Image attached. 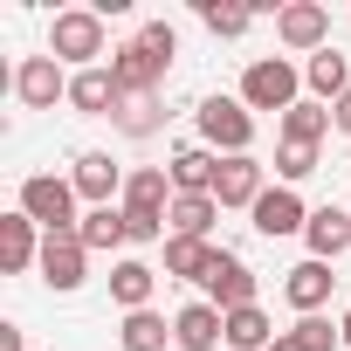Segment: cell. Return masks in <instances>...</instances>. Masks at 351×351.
Here are the masks:
<instances>
[{
    "label": "cell",
    "mask_w": 351,
    "mask_h": 351,
    "mask_svg": "<svg viewBox=\"0 0 351 351\" xmlns=\"http://www.w3.org/2000/svg\"><path fill=\"white\" fill-rule=\"evenodd\" d=\"M337 337H344V344H351V310H344V324H337Z\"/></svg>",
    "instance_id": "cell-36"
},
{
    "label": "cell",
    "mask_w": 351,
    "mask_h": 351,
    "mask_svg": "<svg viewBox=\"0 0 351 351\" xmlns=\"http://www.w3.org/2000/svg\"><path fill=\"white\" fill-rule=\"evenodd\" d=\"M269 351H303V344H296V337H289V330H282V337H276V344H269Z\"/></svg>",
    "instance_id": "cell-35"
},
{
    "label": "cell",
    "mask_w": 351,
    "mask_h": 351,
    "mask_svg": "<svg viewBox=\"0 0 351 351\" xmlns=\"http://www.w3.org/2000/svg\"><path fill=\"white\" fill-rule=\"evenodd\" d=\"M172 186L180 193H214V172H221V152H207V145H180L172 152Z\"/></svg>",
    "instance_id": "cell-20"
},
{
    "label": "cell",
    "mask_w": 351,
    "mask_h": 351,
    "mask_svg": "<svg viewBox=\"0 0 351 351\" xmlns=\"http://www.w3.org/2000/svg\"><path fill=\"white\" fill-rule=\"evenodd\" d=\"M165 56H152L145 42H124V49H110V76H117V90L124 97H158V83H165Z\"/></svg>",
    "instance_id": "cell-6"
},
{
    "label": "cell",
    "mask_w": 351,
    "mask_h": 351,
    "mask_svg": "<svg viewBox=\"0 0 351 351\" xmlns=\"http://www.w3.org/2000/svg\"><path fill=\"white\" fill-rule=\"evenodd\" d=\"M193 124H200V145L221 152V158H241V152L255 145V110H248L241 97H200Z\"/></svg>",
    "instance_id": "cell-1"
},
{
    "label": "cell",
    "mask_w": 351,
    "mask_h": 351,
    "mask_svg": "<svg viewBox=\"0 0 351 351\" xmlns=\"http://www.w3.org/2000/svg\"><path fill=\"white\" fill-rule=\"evenodd\" d=\"M241 104L248 110H296L303 104V69L289 56H255L241 76Z\"/></svg>",
    "instance_id": "cell-2"
},
{
    "label": "cell",
    "mask_w": 351,
    "mask_h": 351,
    "mask_svg": "<svg viewBox=\"0 0 351 351\" xmlns=\"http://www.w3.org/2000/svg\"><path fill=\"white\" fill-rule=\"evenodd\" d=\"M214 241H186V234H165V276H186V282H200L207 269H214Z\"/></svg>",
    "instance_id": "cell-25"
},
{
    "label": "cell",
    "mask_w": 351,
    "mask_h": 351,
    "mask_svg": "<svg viewBox=\"0 0 351 351\" xmlns=\"http://www.w3.org/2000/svg\"><path fill=\"white\" fill-rule=\"evenodd\" d=\"M110 124H117L124 138H152V131L165 124V110H158V97H124V104L110 110Z\"/></svg>",
    "instance_id": "cell-28"
},
{
    "label": "cell",
    "mask_w": 351,
    "mask_h": 351,
    "mask_svg": "<svg viewBox=\"0 0 351 351\" xmlns=\"http://www.w3.org/2000/svg\"><path fill=\"white\" fill-rule=\"evenodd\" d=\"M104 49H110V35H104V14H97V8H69V14H56V28H49V56H56V62L97 69Z\"/></svg>",
    "instance_id": "cell-3"
},
{
    "label": "cell",
    "mask_w": 351,
    "mask_h": 351,
    "mask_svg": "<svg viewBox=\"0 0 351 351\" xmlns=\"http://www.w3.org/2000/svg\"><path fill=\"white\" fill-rule=\"evenodd\" d=\"M76 241L90 248V255H110V248H124L131 234H124V207H90L83 221H76Z\"/></svg>",
    "instance_id": "cell-23"
},
{
    "label": "cell",
    "mask_w": 351,
    "mask_h": 351,
    "mask_svg": "<svg viewBox=\"0 0 351 351\" xmlns=\"http://www.w3.org/2000/svg\"><path fill=\"white\" fill-rule=\"evenodd\" d=\"M330 289H337L330 262H296V269L282 276V296H289V310H303V317H317V310L330 303Z\"/></svg>",
    "instance_id": "cell-17"
},
{
    "label": "cell",
    "mask_w": 351,
    "mask_h": 351,
    "mask_svg": "<svg viewBox=\"0 0 351 351\" xmlns=\"http://www.w3.org/2000/svg\"><path fill=\"white\" fill-rule=\"evenodd\" d=\"M289 337H296L303 351H330V344H344V337H337L324 317H296V330H289Z\"/></svg>",
    "instance_id": "cell-31"
},
{
    "label": "cell",
    "mask_w": 351,
    "mask_h": 351,
    "mask_svg": "<svg viewBox=\"0 0 351 351\" xmlns=\"http://www.w3.org/2000/svg\"><path fill=\"white\" fill-rule=\"evenodd\" d=\"M221 344H228V317H221L207 296L172 317V351H221Z\"/></svg>",
    "instance_id": "cell-10"
},
{
    "label": "cell",
    "mask_w": 351,
    "mask_h": 351,
    "mask_svg": "<svg viewBox=\"0 0 351 351\" xmlns=\"http://www.w3.org/2000/svg\"><path fill=\"white\" fill-rule=\"evenodd\" d=\"M303 228H310V207L296 200V186H269V193L255 200V234L282 241V234H303Z\"/></svg>",
    "instance_id": "cell-12"
},
{
    "label": "cell",
    "mask_w": 351,
    "mask_h": 351,
    "mask_svg": "<svg viewBox=\"0 0 351 351\" xmlns=\"http://www.w3.org/2000/svg\"><path fill=\"white\" fill-rule=\"evenodd\" d=\"M35 269H42V282H49V289H62V296H69V289H83L90 248L76 241V228H69V234H42V262H35Z\"/></svg>",
    "instance_id": "cell-8"
},
{
    "label": "cell",
    "mask_w": 351,
    "mask_h": 351,
    "mask_svg": "<svg viewBox=\"0 0 351 351\" xmlns=\"http://www.w3.org/2000/svg\"><path fill=\"white\" fill-rule=\"evenodd\" d=\"M344 165H351V158H344Z\"/></svg>",
    "instance_id": "cell-37"
},
{
    "label": "cell",
    "mask_w": 351,
    "mask_h": 351,
    "mask_svg": "<svg viewBox=\"0 0 351 351\" xmlns=\"http://www.w3.org/2000/svg\"><path fill=\"white\" fill-rule=\"evenodd\" d=\"M200 28L234 42V35H248V28H255V8H221V0H200Z\"/></svg>",
    "instance_id": "cell-29"
},
{
    "label": "cell",
    "mask_w": 351,
    "mask_h": 351,
    "mask_svg": "<svg viewBox=\"0 0 351 351\" xmlns=\"http://www.w3.org/2000/svg\"><path fill=\"white\" fill-rule=\"evenodd\" d=\"M138 42H145V49H152V56H165V62H172V56H180V35H172V28H165V21H152V28H145V35H138Z\"/></svg>",
    "instance_id": "cell-32"
},
{
    "label": "cell",
    "mask_w": 351,
    "mask_h": 351,
    "mask_svg": "<svg viewBox=\"0 0 351 351\" xmlns=\"http://www.w3.org/2000/svg\"><path fill=\"white\" fill-rule=\"evenodd\" d=\"M117 104H124V90H117V76H110L104 62L69 76V110H83V117H110Z\"/></svg>",
    "instance_id": "cell-16"
},
{
    "label": "cell",
    "mask_w": 351,
    "mask_h": 351,
    "mask_svg": "<svg viewBox=\"0 0 351 351\" xmlns=\"http://www.w3.org/2000/svg\"><path fill=\"white\" fill-rule=\"evenodd\" d=\"M21 214L42 228V234H69L83 214H76V186L56 180V172H28L21 180Z\"/></svg>",
    "instance_id": "cell-4"
},
{
    "label": "cell",
    "mask_w": 351,
    "mask_h": 351,
    "mask_svg": "<svg viewBox=\"0 0 351 351\" xmlns=\"http://www.w3.org/2000/svg\"><path fill=\"white\" fill-rule=\"evenodd\" d=\"M124 180H131V172H117V165H110V152H83V158H76V172H69L76 200H90V207H110V200L124 193Z\"/></svg>",
    "instance_id": "cell-13"
},
{
    "label": "cell",
    "mask_w": 351,
    "mask_h": 351,
    "mask_svg": "<svg viewBox=\"0 0 351 351\" xmlns=\"http://www.w3.org/2000/svg\"><path fill=\"white\" fill-rule=\"evenodd\" d=\"M214 221H221V200H214V193H180V200H172V214H165V228L186 234V241H207Z\"/></svg>",
    "instance_id": "cell-21"
},
{
    "label": "cell",
    "mask_w": 351,
    "mask_h": 351,
    "mask_svg": "<svg viewBox=\"0 0 351 351\" xmlns=\"http://www.w3.org/2000/svg\"><path fill=\"white\" fill-rule=\"evenodd\" d=\"M14 97H21L28 110H56V104H69V76H62V62H56V56H28V62L14 69Z\"/></svg>",
    "instance_id": "cell-7"
},
{
    "label": "cell",
    "mask_w": 351,
    "mask_h": 351,
    "mask_svg": "<svg viewBox=\"0 0 351 351\" xmlns=\"http://www.w3.org/2000/svg\"><path fill=\"white\" fill-rule=\"evenodd\" d=\"M262 193H269V180H262L255 152L221 158V172H214V200H221V207H248V214H255V200H262Z\"/></svg>",
    "instance_id": "cell-11"
},
{
    "label": "cell",
    "mask_w": 351,
    "mask_h": 351,
    "mask_svg": "<svg viewBox=\"0 0 351 351\" xmlns=\"http://www.w3.org/2000/svg\"><path fill=\"white\" fill-rule=\"evenodd\" d=\"M152 289H158V269L152 262H138V255H124L117 269H110V303L131 317V310H152Z\"/></svg>",
    "instance_id": "cell-18"
},
{
    "label": "cell",
    "mask_w": 351,
    "mask_h": 351,
    "mask_svg": "<svg viewBox=\"0 0 351 351\" xmlns=\"http://www.w3.org/2000/svg\"><path fill=\"white\" fill-rule=\"evenodd\" d=\"M35 262H42V228L14 207L8 221H0V269H8V276H28Z\"/></svg>",
    "instance_id": "cell-15"
},
{
    "label": "cell",
    "mask_w": 351,
    "mask_h": 351,
    "mask_svg": "<svg viewBox=\"0 0 351 351\" xmlns=\"http://www.w3.org/2000/svg\"><path fill=\"white\" fill-rule=\"evenodd\" d=\"M303 241H310V262H330V255H344V248H351V214H344V207H310V228H303Z\"/></svg>",
    "instance_id": "cell-19"
},
{
    "label": "cell",
    "mask_w": 351,
    "mask_h": 351,
    "mask_svg": "<svg viewBox=\"0 0 351 351\" xmlns=\"http://www.w3.org/2000/svg\"><path fill=\"white\" fill-rule=\"evenodd\" d=\"M330 124H337V131H344V138H351V90H344V97H337V104H330Z\"/></svg>",
    "instance_id": "cell-33"
},
{
    "label": "cell",
    "mask_w": 351,
    "mask_h": 351,
    "mask_svg": "<svg viewBox=\"0 0 351 351\" xmlns=\"http://www.w3.org/2000/svg\"><path fill=\"white\" fill-rule=\"evenodd\" d=\"M276 35H282V49L317 56V49H330V8H317V0H289V8L276 14Z\"/></svg>",
    "instance_id": "cell-9"
},
{
    "label": "cell",
    "mask_w": 351,
    "mask_h": 351,
    "mask_svg": "<svg viewBox=\"0 0 351 351\" xmlns=\"http://www.w3.org/2000/svg\"><path fill=\"white\" fill-rule=\"evenodd\" d=\"M282 330L269 324V310L262 303H248V310H228V351H269Z\"/></svg>",
    "instance_id": "cell-24"
},
{
    "label": "cell",
    "mask_w": 351,
    "mask_h": 351,
    "mask_svg": "<svg viewBox=\"0 0 351 351\" xmlns=\"http://www.w3.org/2000/svg\"><path fill=\"white\" fill-rule=\"evenodd\" d=\"M303 83H310V97H317V104H337V97L351 90V62H344L337 49H317V56L303 62Z\"/></svg>",
    "instance_id": "cell-22"
},
{
    "label": "cell",
    "mask_w": 351,
    "mask_h": 351,
    "mask_svg": "<svg viewBox=\"0 0 351 351\" xmlns=\"http://www.w3.org/2000/svg\"><path fill=\"white\" fill-rule=\"evenodd\" d=\"M200 289H207V303H214L221 317H228V310H248V303H255V269H248L241 255H228V248H221V255H214V269L200 276Z\"/></svg>",
    "instance_id": "cell-5"
},
{
    "label": "cell",
    "mask_w": 351,
    "mask_h": 351,
    "mask_svg": "<svg viewBox=\"0 0 351 351\" xmlns=\"http://www.w3.org/2000/svg\"><path fill=\"white\" fill-rule=\"evenodd\" d=\"M276 172H282V186L310 180V172H317V145H282V152H276Z\"/></svg>",
    "instance_id": "cell-30"
},
{
    "label": "cell",
    "mask_w": 351,
    "mask_h": 351,
    "mask_svg": "<svg viewBox=\"0 0 351 351\" xmlns=\"http://www.w3.org/2000/svg\"><path fill=\"white\" fill-rule=\"evenodd\" d=\"M324 131H330V104L303 97L296 110H282V145H317Z\"/></svg>",
    "instance_id": "cell-27"
},
{
    "label": "cell",
    "mask_w": 351,
    "mask_h": 351,
    "mask_svg": "<svg viewBox=\"0 0 351 351\" xmlns=\"http://www.w3.org/2000/svg\"><path fill=\"white\" fill-rule=\"evenodd\" d=\"M117 344H124V351H165V344H172V324H165L158 310H131V317L117 324Z\"/></svg>",
    "instance_id": "cell-26"
},
{
    "label": "cell",
    "mask_w": 351,
    "mask_h": 351,
    "mask_svg": "<svg viewBox=\"0 0 351 351\" xmlns=\"http://www.w3.org/2000/svg\"><path fill=\"white\" fill-rule=\"evenodd\" d=\"M0 351H28L21 344V324H0Z\"/></svg>",
    "instance_id": "cell-34"
},
{
    "label": "cell",
    "mask_w": 351,
    "mask_h": 351,
    "mask_svg": "<svg viewBox=\"0 0 351 351\" xmlns=\"http://www.w3.org/2000/svg\"><path fill=\"white\" fill-rule=\"evenodd\" d=\"M172 200H180V186H172V172L165 165H138L131 180H124V214H172Z\"/></svg>",
    "instance_id": "cell-14"
}]
</instances>
